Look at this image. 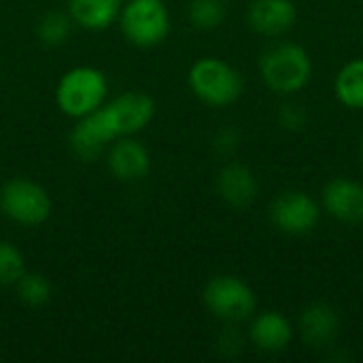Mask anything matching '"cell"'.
<instances>
[{
  "label": "cell",
  "mask_w": 363,
  "mask_h": 363,
  "mask_svg": "<svg viewBox=\"0 0 363 363\" xmlns=\"http://www.w3.org/2000/svg\"><path fill=\"white\" fill-rule=\"evenodd\" d=\"M249 338L264 353H281L291 345L294 328L285 315L277 311H268L255 317L249 330Z\"/></svg>",
  "instance_id": "12"
},
{
  "label": "cell",
  "mask_w": 363,
  "mask_h": 363,
  "mask_svg": "<svg viewBox=\"0 0 363 363\" xmlns=\"http://www.w3.org/2000/svg\"><path fill=\"white\" fill-rule=\"evenodd\" d=\"M108 168L119 181H138L149 172L151 157L138 140L121 136L108 153Z\"/></svg>",
  "instance_id": "13"
},
{
  "label": "cell",
  "mask_w": 363,
  "mask_h": 363,
  "mask_svg": "<svg viewBox=\"0 0 363 363\" xmlns=\"http://www.w3.org/2000/svg\"><path fill=\"white\" fill-rule=\"evenodd\" d=\"M359 155H362V160H363V138H362V145H359Z\"/></svg>",
  "instance_id": "24"
},
{
  "label": "cell",
  "mask_w": 363,
  "mask_h": 363,
  "mask_svg": "<svg viewBox=\"0 0 363 363\" xmlns=\"http://www.w3.org/2000/svg\"><path fill=\"white\" fill-rule=\"evenodd\" d=\"M189 19L198 30H215L225 19L223 0H191Z\"/></svg>",
  "instance_id": "18"
},
{
  "label": "cell",
  "mask_w": 363,
  "mask_h": 363,
  "mask_svg": "<svg viewBox=\"0 0 363 363\" xmlns=\"http://www.w3.org/2000/svg\"><path fill=\"white\" fill-rule=\"evenodd\" d=\"M215 147L221 151V153H234V149L238 147V132L236 130H223L219 132L217 140H215Z\"/></svg>",
  "instance_id": "23"
},
{
  "label": "cell",
  "mask_w": 363,
  "mask_h": 363,
  "mask_svg": "<svg viewBox=\"0 0 363 363\" xmlns=\"http://www.w3.org/2000/svg\"><path fill=\"white\" fill-rule=\"evenodd\" d=\"M325 211L347 225L363 223V185L351 179H334L323 189Z\"/></svg>",
  "instance_id": "9"
},
{
  "label": "cell",
  "mask_w": 363,
  "mask_h": 363,
  "mask_svg": "<svg viewBox=\"0 0 363 363\" xmlns=\"http://www.w3.org/2000/svg\"><path fill=\"white\" fill-rule=\"evenodd\" d=\"M338 100L355 111L363 108V60H351L336 77Z\"/></svg>",
  "instance_id": "17"
},
{
  "label": "cell",
  "mask_w": 363,
  "mask_h": 363,
  "mask_svg": "<svg viewBox=\"0 0 363 363\" xmlns=\"http://www.w3.org/2000/svg\"><path fill=\"white\" fill-rule=\"evenodd\" d=\"M338 315L328 304H311L300 317V334L311 349L332 347L338 336Z\"/></svg>",
  "instance_id": "11"
},
{
  "label": "cell",
  "mask_w": 363,
  "mask_h": 363,
  "mask_svg": "<svg viewBox=\"0 0 363 363\" xmlns=\"http://www.w3.org/2000/svg\"><path fill=\"white\" fill-rule=\"evenodd\" d=\"M119 23L136 47L160 45L170 32V17L162 0H130L119 13Z\"/></svg>",
  "instance_id": "4"
},
{
  "label": "cell",
  "mask_w": 363,
  "mask_h": 363,
  "mask_svg": "<svg viewBox=\"0 0 363 363\" xmlns=\"http://www.w3.org/2000/svg\"><path fill=\"white\" fill-rule=\"evenodd\" d=\"M217 189L221 198L234 208H249L257 198V179L251 168L242 164H228L217 179Z\"/></svg>",
  "instance_id": "14"
},
{
  "label": "cell",
  "mask_w": 363,
  "mask_h": 363,
  "mask_svg": "<svg viewBox=\"0 0 363 363\" xmlns=\"http://www.w3.org/2000/svg\"><path fill=\"white\" fill-rule=\"evenodd\" d=\"M108 83L102 70L94 66H77L68 70L55 89L57 106L68 117H85L98 111L106 98Z\"/></svg>",
  "instance_id": "2"
},
{
  "label": "cell",
  "mask_w": 363,
  "mask_h": 363,
  "mask_svg": "<svg viewBox=\"0 0 363 363\" xmlns=\"http://www.w3.org/2000/svg\"><path fill=\"white\" fill-rule=\"evenodd\" d=\"M123 0H68V11L74 23L87 30L108 28L121 13Z\"/></svg>",
  "instance_id": "16"
},
{
  "label": "cell",
  "mask_w": 363,
  "mask_h": 363,
  "mask_svg": "<svg viewBox=\"0 0 363 363\" xmlns=\"http://www.w3.org/2000/svg\"><path fill=\"white\" fill-rule=\"evenodd\" d=\"M70 23L72 17L64 13H47L38 21V36L47 45H62L70 34Z\"/></svg>",
  "instance_id": "20"
},
{
  "label": "cell",
  "mask_w": 363,
  "mask_h": 363,
  "mask_svg": "<svg viewBox=\"0 0 363 363\" xmlns=\"http://www.w3.org/2000/svg\"><path fill=\"white\" fill-rule=\"evenodd\" d=\"M113 138L106 132V128L102 125V121H100L96 111L85 115V117H79V123L70 132V147H72V151L81 160H87V162H94L104 151V147Z\"/></svg>",
  "instance_id": "15"
},
{
  "label": "cell",
  "mask_w": 363,
  "mask_h": 363,
  "mask_svg": "<svg viewBox=\"0 0 363 363\" xmlns=\"http://www.w3.org/2000/svg\"><path fill=\"white\" fill-rule=\"evenodd\" d=\"M298 9L291 0H253L249 23L262 36H281L294 28Z\"/></svg>",
  "instance_id": "10"
},
{
  "label": "cell",
  "mask_w": 363,
  "mask_h": 363,
  "mask_svg": "<svg viewBox=\"0 0 363 363\" xmlns=\"http://www.w3.org/2000/svg\"><path fill=\"white\" fill-rule=\"evenodd\" d=\"M26 272L23 255L9 242H0V287L15 285Z\"/></svg>",
  "instance_id": "21"
},
{
  "label": "cell",
  "mask_w": 363,
  "mask_h": 363,
  "mask_svg": "<svg viewBox=\"0 0 363 363\" xmlns=\"http://www.w3.org/2000/svg\"><path fill=\"white\" fill-rule=\"evenodd\" d=\"M259 74L272 91L296 94L308 85L313 77V62L300 45L281 43L262 53Z\"/></svg>",
  "instance_id": "1"
},
{
  "label": "cell",
  "mask_w": 363,
  "mask_h": 363,
  "mask_svg": "<svg viewBox=\"0 0 363 363\" xmlns=\"http://www.w3.org/2000/svg\"><path fill=\"white\" fill-rule=\"evenodd\" d=\"M2 211L21 225H38L51 215V198L38 183L30 179H13L0 194Z\"/></svg>",
  "instance_id": "7"
},
{
  "label": "cell",
  "mask_w": 363,
  "mask_h": 363,
  "mask_svg": "<svg viewBox=\"0 0 363 363\" xmlns=\"http://www.w3.org/2000/svg\"><path fill=\"white\" fill-rule=\"evenodd\" d=\"M204 304L217 319L240 323L253 315L257 300L253 289L242 279L223 274L208 281L204 289Z\"/></svg>",
  "instance_id": "5"
},
{
  "label": "cell",
  "mask_w": 363,
  "mask_h": 363,
  "mask_svg": "<svg viewBox=\"0 0 363 363\" xmlns=\"http://www.w3.org/2000/svg\"><path fill=\"white\" fill-rule=\"evenodd\" d=\"M19 298L30 306H40L51 298V285L43 274H26L15 283Z\"/></svg>",
  "instance_id": "19"
},
{
  "label": "cell",
  "mask_w": 363,
  "mask_h": 363,
  "mask_svg": "<svg viewBox=\"0 0 363 363\" xmlns=\"http://www.w3.org/2000/svg\"><path fill=\"white\" fill-rule=\"evenodd\" d=\"M96 113L111 138L115 140L145 130L155 115V102L143 91H128L108 102L106 106L98 108Z\"/></svg>",
  "instance_id": "6"
},
{
  "label": "cell",
  "mask_w": 363,
  "mask_h": 363,
  "mask_svg": "<svg viewBox=\"0 0 363 363\" xmlns=\"http://www.w3.org/2000/svg\"><path fill=\"white\" fill-rule=\"evenodd\" d=\"M279 121L283 128L287 130H300L304 123H306V113L302 106H296V104H285L279 113Z\"/></svg>",
  "instance_id": "22"
},
{
  "label": "cell",
  "mask_w": 363,
  "mask_h": 363,
  "mask_svg": "<svg viewBox=\"0 0 363 363\" xmlns=\"http://www.w3.org/2000/svg\"><path fill=\"white\" fill-rule=\"evenodd\" d=\"M191 91L211 106H230L234 104L242 89V74L219 57H202L189 70Z\"/></svg>",
  "instance_id": "3"
},
{
  "label": "cell",
  "mask_w": 363,
  "mask_h": 363,
  "mask_svg": "<svg viewBox=\"0 0 363 363\" xmlns=\"http://www.w3.org/2000/svg\"><path fill=\"white\" fill-rule=\"evenodd\" d=\"M319 215H321V211H319V204L315 202V198L308 196L306 191H298V189L279 194L270 206L272 223L289 236L311 234L319 223Z\"/></svg>",
  "instance_id": "8"
}]
</instances>
